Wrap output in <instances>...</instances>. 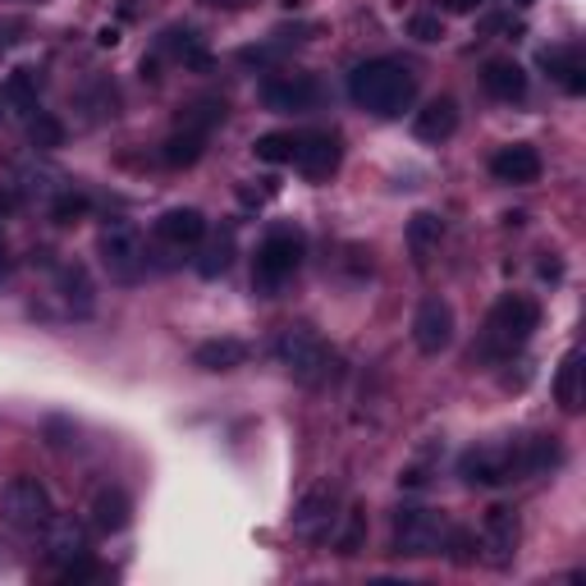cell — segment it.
Returning a JSON list of instances; mask_svg holds the SVG:
<instances>
[{
  "mask_svg": "<svg viewBox=\"0 0 586 586\" xmlns=\"http://www.w3.org/2000/svg\"><path fill=\"white\" fill-rule=\"evenodd\" d=\"M349 97L362 110H372L381 119H394V115H404L413 106L417 78L398 65V60H366V65H358L349 74Z\"/></svg>",
  "mask_w": 586,
  "mask_h": 586,
  "instance_id": "1",
  "label": "cell"
},
{
  "mask_svg": "<svg viewBox=\"0 0 586 586\" xmlns=\"http://www.w3.org/2000/svg\"><path fill=\"white\" fill-rule=\"evenodd\" d=\"M536 326H541V307L532 298H522V294L500 298L496 307H490L486 330H481V358H490V362L513 358L532 339Z\"/></svg>",
  "mask_w": 586,
  "mask_h": 586,
  "instance_id": "2",
  "label": "cell"
},
{
  "mask_svg": "<svg viewBox=\"0 0 586 586\" xmlns=\"http://www.w3.org/2000/svg\"><path fill=\"white\" fill-rule=\"evenodd\" d=\"M275 362L307 390H317L334 376V353L312 326H289L280 339H275Z\"/></svg>",
  "mask_w": 586,
  "mask_h": 586,
  "instance_id": "3",
  "label": "cell"
},
{
  "mask_svg": "<svg viewBox=\"0 0 586 586\" xmlns=\"http://www.w3.org/2000/svg\"><path fill=\"white\" fill-rule=\"evenodd\" d=\"M458 477L481 490L509 486V481L528 477V454H522V445H481L458 458Z\"/></svg>",
  "mask_w": 586,
  "mask_h": 586,
  "instance_id": "4",
  "label": "cell"
},
{
  "mask_svg": "<svg viewBox=\"0 0 586 586\" xmlns=\"http://www.w3.org/2000/svg\"><path fill=\"white\" fill-rule=\"evenodd\" d=\"M302 266V234L298 230H270L257 248V262H253V289L257 294H275L285 280H294V270Z\"/></svg>",
  "mask_w": 586,
  "mask_h": 586,
  "instance_id": "5",
  "label": "cell"
},
{
  "mask_svg": "<svg viewBox=\"0 0 586 586\" xmlns=\"http://www.w3.org/2000/svg\"><path fill=\"white\" fill-rule=\"evenodd\" d=\"M0 518L14 532H46V522L55 518L46 486L38 477H10V486L0 490Z\"/></svg>",
  "mask_w": 586,
  "mask_h": 586,
  "instance_id": "6",
  "label": "cell"
},
{
  "mask_svg": "<svg viewBox=\"0 0 586 586\" xmlns=\"http://www.w3.org/2000/svg\"><path fill=\"white\" fill-rule=\"evenodd\" d=\"M445 536H449V522L436 509H398L394 513V554H404V560L440 554Z\"/></svg>",
  "mask_w": 586,
  "mask_h": 586,
  "instance_id": "7",
  "label": "cell"
},
{
  "mask_svg": "<svg viewBox=\"0 0 586 586\" xmlns=\"http://www.w3.org/2000/svg\"><path fill=\"white\" fill-rule=\"evenodd\" d=\"M97 253H102V266L110 270L115 285H138L142 270H147V243L134 225H106L102 238H97Z\"/></svg>",
  "mask_w": 586,
  "mask_h": 586,
  "instance_id": "8",
  "label": "cell"
},
{
  "mask_svg": "<svg viewBox=\"0 0 586 586\" xmlns=\"http://www.w3.org/2000/svg\"><path fill=\"white\" fill-rule=\"evenodd\" d=\"M334 522H339V496H334V486H312L298 500V509H294V536L312 541V545H326L330 532H334Z\"/></svg>",
  "mask_w": 586,
  "mask_h": 586,
  "instance_id": "9",
  "label": "cell"
},
{
  "mask_svg": "<svg viewBox=\"0 0 586 586\" xmlns=\"http://www.w3.org/2000/svg\"><path fill=\"white\" fill-rule=\"evenodd\" d=\"M518 541H522V522L509 504H496L481 522V560L490 568H509L513 554H518Z\"/></svg>",
  "mask_w": 586,
  "mask_h": 586,
  "instance_id": "10",
  "label": "cell"
},
{
  "mask_svg": "<svg viewBox=\"0 0 586 586\" xmlns=\"http://www.w3.org/2000/svg\"><path fill=\"white\" fill-rule=\"evenodd\" d=\"M413 339H417V349L426 358H436L454 344V307L445 298H426L417 307V317H413Z\"/></svg>",
  "mask_w": 586,
  "mask_h": 586,
  "instance_id": "11",
  "label": "cell"
},
{
  "mask_svg": "<svg viewBox=\"0 0 586 586\" xmlns=\"http://www.w3.org/2000/svg\"><path fill=\"white\" fill-rule=\"evenodd\" d=\"M262 102H266V110H280V115L307 110L317 102V78L312 74H270L262 83Z\"/></svg>",
  "mask_w": 586,
  "mask_h": 586,
  "instance_id": "12",
  "label": "cell"
},
{
  "mask_svg": "<svg viewBox=\"0 0 586 586\" xmlns=\"http://www.w3.org/2000/svg\"><path fill=\"white\" fill-rule=\"evenodd\" d=\"M294 166L307 179H330L339 170V138L334 134H298Z\"/></svg>",
  "mask_w": 586,
  "mask_h": 586,
  "instance_id": "13",
  "label": "cell"
},
{
  "mask_svg": "<svg viewBox=\"0 0 586 586\" xmlns=\"http://www.w3.org/2000/svg\"><path fill=\"white\" fill-rule=\"evenodd\" d=\"M157 238L170 243V248H198L206 238V215L198 206H170L157 221Z\"/></svg>",
  "mask_w": 586,
  "mask_h": 586,
  "instance_id": "14",
  "label": "cell"
},
{
  "mask_svg": "<svg viewBox=\"0 0 586 586\" xmlns=\"http://www.w3.org/2000/svg\"><path fill=\"white\" fill-rule=\"evenodd\" d=\"M490 174L500 183H536L541 179V151L528 147V142H513V147H500L490 157Z\"/></svg>",
  "mask_w": 586,
  "mask_h": 586,
  "instance_id": "15",
  "label": "cell"
},
{
  "mask_svg": "<svg viewBox=\"0 0 586 586\" xmlns=\"http://www.w3.org/2000/svg\"><path fill=\"white\" fill-rule=\"evenodd\" d=\"M46 554H51V564L70 568L74 560L87 554V528L78 518H51L46 522Z\"/></svg>",
  "mask_w": 586,
  "mask_h": 586,
  "instance_id": "16",
  "label": "cell"
},
{
  "mask_svg": "<svg viewBox=\"0 0 586 586\" xmlns=\"http://www.w3.org/2000/svg\"><path fill=\"white\" fill-rule=\"evenodd\" d=\"M92 528H97L102 536H115V532H125L129 528V513H134V504H129V496L119 486H102L97 496H92Z\"/></svg>",
  "mask_w": 586,
  "mask_h": 586,
  "instance_id": "17",
  "label": "cell"
},
{
  "mask_svg": "<svg viewBox=\"0 0 586 586\" xmlns=\"http://www.w3.org/2000/svg\"><path fill=\"white\" fill-rule=\"evenodd\" d=\"M55 289H60V298H65V307L74 317H92V307H97V294H92V275H87V266H78V262H65L55 270Z\"/></svg>",
  "mask_w": 586,
  "mask_h": 586,
  "instance_id": "18",
  "label": "cell"
},
{
  "mask_svg": "<svg viewBox=\"0 0 586 586\" xmlns=\"http://www.w3.org/2000/svg\"><path fill=\"white\" fill-rule=\"evenodd\" d=\"M454 129H458V106L449 97H436L430 106H422L417 119H413V134L422 142H445V138H454Z\"/></svg>",
  "mask_w": 586,
  "mask_h": 586,
  "instance_id": "19",
  "label": "cell"
},
{
  "mask_svg": "<svg viewBox=\"0 0 586 586\" xmlns=\"http://www.w3.org/2000/svg\"><path fill=\"white\" fill-rule=\"evenodd\" d=\"M248 362V344L243 339H206V344L193 349V366H202V372H234V366Z\"/></svg>",
  "mask_w": 586,
  "mask_h": 586,
  "instance_id": "20",
  "label": "cell"
},
{
  "mask_svg": "<svg viewBox=\"0 0 586 586\" xmlns=\"http://www.w3.org/2000/svg\"><path fill=\"white\" fill-rule=\"evenodd\" d=\"M481 83L496 102H522L528 97V74H522V65H513V60H490Z\"/></svg>",
  "mask_w": 586,
  "mask_h": 586,
  "instance_id": "21",
  "label": "cell"
},
{
  "mask_svg": "<svg viewBox=\"0 0 586 586\" xmlns=\"http://www.w3.org/2000/svg\"><path fill=\"white\" fill-rule=\"evenodd\" d=\"M541 65L560 78L573 97L586 92V65H582V51L577 46H554V51H541Z\"/></svg>",
  "mask_w": 586,
  "mask_h": 586,
  "instance_id": "22",
  "label": "cell"
},
{
  "mask_svg": "<svg viewBox=\"0 0 586 586\" xmlns=\"http://www.w3.org/2000/svg\"><path fill=\"white\" fill-rule=\"evenodd\" d=\"M161 46L179 60L183 70H206L211 65V55H206V46H202V38L193 33V28H170V33L161 38Z\"/></svg>",
  "mask_w": 586,
  "mask_h": 586,
  "instance_id": "23",
  "label": "cell"
},
{
  "mask_svg": "<svg viewBox=\"0 0 586 586\" xmlns=\"http://www.w3.org/2000/svg\"><path fill=\"white\" fill-rule=\"evenodd\" d=\"M202 147H206V138H202V134L174 129V134L161 142V161H166L170 170H189V166H198V161H202Z\"/></svg>",
  "mask_w": 586,
  "mask_h": 586,
  "instance_id": "24",
  "label": "cell"
},
{
  "mask_svg": "<svg viewBox=\"0 0 586 586\" xmlns=\"http://www.w3.org/2000/svg\"><path fill=\"white\" fill-rule=\"evenodd\" d=\"M330 541H334V550L344 554V560H353V554L362 550V541H366V509H362V504H353V509L339 513Z\"/></svg>",
  "mask_w": 586,
  "mask_h": 586,
  "instance_id": "25",
  "label": "cell"
},
{
  "mask_svg": "<svg viewBox=\"0 0 586 586\" xmlns=\"http://www.w3.org/2000/svg\"><path fill=\"white\" fill-rule=\"evenodd\" d=\"M554 398H560L564 413H577L582 408V353H564L560 362V376H554Z\"/></svg>",
  "mask_w": 586,
  "mask_h": 586,
  "instance_id": "26",
  "label": "cell"
},
{
  "mask_svg": "<svg viewBox=\"0 0 586 586\" xmlns=\"http://www.w3.org/2000/svg\"><path fill=\"white\" fill-rule=\"evenodd\" d=\"M225 119V102H193V106H183L179 110V125L174 129H189V134H202L211 138V129Z\"/></svg>",
  "mask_w": 586,
  "mask_h": 586,
  "instance_id": "27",
  "label": "cell"
},
{
  "mask_svg": "<svg viewBox=\"0 0 586 586\" xmlns=\"http://www.w3.org/2000/svg\"><path fill=\"white\" fill-rule=\"evenodd\" d=\"M440 234H445V225H440V215H430V211H417L408 221V243H413L417 257H426L430 248H440Z\"/></svg>",
  "mask_w": 586,
  "mask_h": 586,
  "instance_id": "28",
  "label": "cell"
},
{
  "mask_svg": "<svg viewBox=\"0 0 586 586\" xmlns=\"http://www.w3.org/2000/svg\"><path fill=\"white\" fill-rule=\"evenodd\" d=\"M294 147H298V134H262L253 142V157L266 161V166H289L294 161Z\"/></svg>",
  "mask_w": 586,
  "mask_h": 586,
  "instance_id": "29",
  "label": "cell"
},
{
  "mask_svg": "<svg viewBox=\"0 0 586 586\" xmlns=\"http://www.w3.org/2000/svg\"><path fill=\"white\" fill-rule=\"evenodd\" d=\"M230 262H234V238L221 234L215 243H206V248H202V257H198V275H202V280H215V275H225V270H230Z\"/></svg>",
  "mask_w": 586,
  "mask_h": 586,
  "instance_id": "30",
  "label": "cell"
},
{
  "mask_svg": "<svg viewBox=\"0 0 586 586\" xmlns=\"http://www.w3.org/2000/svg\"><path fill=\"white\" fill-rule=\"evenodd\" d=\"M28 138H33V147H42V151H55V147H65V125H60L55 115L38 110L28 119Z\"/></svg>",
  "mask_w": 586,
  "mask_h": 586,
  "instance_id": "31",
  "label": "cell"
},
{
  "mask_svg": "<svg viewBox=\"0 0 586 586\" xmlns=\"http://www.w3.org/2000/svg\"><path fill=\"white\" fill-rule=\"evenodd\" d=\"M6 102H14L19 110H38V74L33 70H14L6 78Z\"/></svg>",
  "mask_w": 586,
  "mask_h": 586,
  "instance_id": "32",
  "label": "cell"
},
{
  "mask_svg": "<svg viewBox=\"0 0 586 586\" xmlns=\"http://www.w3.org/2000/svg\"><path fill=\"white\" fill-rule=\"evenodd\" d=\"M51 215H55V225H74V221H83V215H87V198H78V193L55 198Z\"/></svg>",
  "mask_w": 586,
  "mask_h": 586,
  "instance_id": "33",
  "label": "cell"
},
{
  "mask_svg": "<svg viewBox=\"0 0 586 586\" xmlns=\"http://www.w3.org/2000/svg\"><path fill=\"white\" fill-rule=\"evenodd\" d=\"M408 33H413L417 42H440V38H445V23L430 19V14H417V19L408 23Z\"/></svg>",
  "mask_w": 586,
  "mask_h": 586,
  "instance_id": "34",
  "label": "cell"
},
{
  "mask_svg": "<svg viewBox=\"0 0 586 586\" xmlns=\"http://www.w3.org/2000/svg\"><path fill=\"white\" fill-rule=\"evenodd\" d=\"M445 10L449 14H472V10H481V0H445Z\"/></svg>",
  "mask_w": 586,
  "mask_h": 586,
  "instance_id": "35",
  "label": "cell"
},
{
  "mask_svg": "<svg viewBox=\"0 0 586 586\" xmlns=\"http://www.w3.org/2000/svg\"><path fill=\"white\" fill-rule=\"evenodd\" d=\"M541 275L545 280H560V262H541Z\"/></svg>",
  "mask_w": 586,
  "mask_h": 586,
  "instance_id": "36",
  "label": "cell"
},
{
  "mask_svg": "<svg viewBox=\"0 0 586 586\" xmlns=\"http://www.w3.org/2000/svg\"><path fill=\"white\" fill-rule=\"evenodd\" d=\"M206 6H225V10H238V6H248V0H206Z\"/></svg>",
  "mask_w": 586,
  "mask_h": 586,
  "instance_id": "37",
  "label": "cell"
},
{
  "mask_svg": "<svg viewBox=\"0 0 586 586\" xmlns=\"http://www.w3.org/2000/svg\"><path fill=\"white\" fill-rule=\"evenodd\" d=\"M10 206H14V193H0V215H6Z\"/></svg>",
  "mask_w": 586,
  "mask_h": 586,
  "instance_id": "38",
  "label": "cell"
},
{
  "mask_svg": "<svg viewBox=\"0 0 586 586\" xmlns=\"http://www.w3.org/2000/svg\"><path fill=\"white\" fill-rule=\"evenodd\" d=\"M0 275H6V243H0Z\"/></svg>",
  "mask_w": 586,
  "mask_h": 586,
  "instance_id": "39",
  "label": "cell"
},
{
  "mask_svg": "<svg viewBox=\"0 0 586 586\" xmlns=\"http://www.w3.org/2000/svg\"><path fill=\"white\" fill-rule=\"evenodd\" d=\"M513 6H532V0H513Z\"/></svg>",
  "mask_w": 586,
  "mask_h": 586,
  "instance_id": "40",
  "label": "cell"
}]
</instances>
